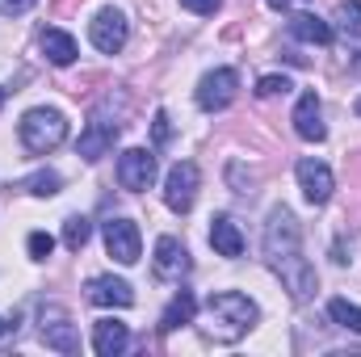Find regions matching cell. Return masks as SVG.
I'll list each match as a JSON object with an SVG mask.
<instances>
[{
  "label": "cell",
  "instance_id": "2",
  "mask_svg": "<svg viewBox=\"0 0 361 357\" xmlns=\"http://www.w3.org/2000/svg\"><path fill=\"white\" fill-rule=\"evenodd\" d=\"M257 303L248 298V294H240V290H219V294H210L206 298V324H202V332L206 337H214V341H240L252 324H257Z\"/></svg>",
  "mask_w": 361,
  "mask_h": 357
},
{
  "label": "cell",
  "instance_id": "29",
  "mask_svg": "<svg viewBox=\"0 0 361 357\" xmlns=\"http://www.w3.org/2000/svg\"><path fill=\"white\" fill-rule=\"evenodd\" d=\"M286 4H290V0H269V8H286Z\"/></svg>",
  "mask_w": 361,
  "mask_h": 357
},
{
  "label": "cell",
  "instance_id": "1",
  "mask_svg": "<svg viewBox=\"0 0 361 357\" xmlns=\"http://www.w3.org/2000/svg\"><path fill=\"white\" fill-rule=\"evenodd\" d=\"M265 261H269V269L281 277V286L290 290L294 303L315 298L319 277H315V265H311L307 253H302L298 219H294V210H286V206H273L269 219H265Z\"/></svg>",
  "mask_w": 361,
  "mask_h": 357
},
{
  "label": "cell",
  "instance_id": "26",
  "mask_svg": "<svg viewBox=\"0 0 361 357\" xmlns=\"http://www.w3.org/2000/svg\"><path fill=\"white\" fill-rule=\"evenodd\" d=\"M219 4H223V0H180V8H189V13H197V17L219 13Z\"/></svg>",
  "mask_w": 361,
  "mask_h": 357
},
{
  "label": "cell",
  "instance_id": "21",
  "mask_svg": "<svg viewBox=\"0 0 361 357\" xmlns=\"http://www.w3.org/2000/svg\"><path fill=\"white\" fill-rule=\"evenodd\" d=\"M59 173H51V169H38V173H30V177L21 181L17 189H25V193H34V198H55L59 193Z\"/></svg>",
  "mask_w": 361,
  "mask_h": 357
},
{
  "label": "cell",
  "instance_id": "3",
  "mask_svg": "<svg viewBox=\"0 0 361 357\" xmlns=\"http://www.w3.org/2000/svg\"><path fill=\"white\" fill-rule=\"evenodd\" d=\"M17 135H21L25 152L47 156V152H55V147L68 139V118H63V109H55V105H34V109L21 118Z\"/></svg>",
  "mask_w": 361,
  "mask_h": 357
},
{
  "label": "cell",
  "instance_id": "8",
  "mask_svg": "<svg viewBox=\"0 0 361 357\" xmlns=\"http://www.w3.org/2000/svg\"><path fill=\"white\" fill-rule=\"evenodd\" d=\"M118 181H122V189H130V193L152 189V185H156V156H152L147 147H126V152L118 156Z\"/></svg>",
  "mask_w": 361,
  "mask_h": 357
},
{
  "label": "cell",
  "instance_id": "25",
  "mask_svg": "<svg viewBox=\"0 0 361 357\" xmlns=\"http://www.w3.org/2000/svg\"><path fill=\"white\" fill-rule=\"evenodd\" d=\"M290 89H294L290 76H261L257 80V97H286Z\"/></svg>",
  "mask_w": 361,
  "mask_h": 357
},
{
  "label": "cell",
  "instance_id": "27",
  "mask_svg": "<svg viewBox=\"0 0 361 357\" xmlns=\"http://www.w3.org/2000/svg\"><path fill=\"white\" fill-rule=\"evenodd\" d=\"M34 8V0H0V13L4 17H21V13H30Z\"/></svg>",
  "mask_w": 361,
  "mask_h": 357
},
{
  "label": "cell",
  "instance_id": "13",
  "mask_svg": "<svg viewBox=\"0 0 361 357\" xmlns=\"http://www.w3.org/2000/svg\"><path fill=\"white\" fill-rule=\"evenodd\" d=\"M290 122H294L298 139H307V143H324V139H328V126H324V114H319V97H315V92H302V97H298Z\"/></svg>",
  "mask_w": 361,
  "mask_h": 357
},
{
  "label": "cell",
  "instance_id": "28",
  "mask_svg": "<svg viewBox=\"0 0 361 357\" xmlns=\"http://www.w3.org/2000/svg\"><path fill=\"white\" fill-rule=\"evenodd\" d=\"M156 143H169V114H156Z\"/></svg>",
  "mask_w": 361,
  "mask_h": 357
},
{
  "label": "cell",
  "instance_id": "11",
  "mask_svg": "<svg viewBox=\"0 0 361 357\" xmlns=\"http://www.w3.org/2000/svg\"><path fill=\"white\" fill-rule=\"evenodd\" d=\"M118 131H122V122H109V118H101V114H92V122L80 131V143H76V152L97 164L109 147H114V139H118Z\"/></svg>",
  "mask_w": 361,
  "mask_h": 357
},
{
  "label": "cell",
  "instance_id": "31",
  "mask_svg": "<svg viewBox=\"0 0 361 357\" xmlns=\"http://www.w3.org/2000/svg\"><path fill=\"white\" fill-rule=\"evenodd\" d=\"M0 105H4V89H0Z\"/></svg>",
  "mask_w": 361,
  "mask_h": 357
},
{
  "label": "cell",
  "instance_id": "4",
  "mask_svg": "<svg viewBox=\"0 0 361 357\" xmlns=\"http://www.w3.org/2000/svg\"><path fill=\"white\" fill-rule=\"evenodd\" d=\"M197 185H202L197 164H193V160H177V164L169 169V177H164V202H169V210L189 214L193 202H197Z\"/></svg>",
  "mask_w": 361,
  "mask_h": 357
},
{
  "label": "cell",
  "instance_id": "10",
  "mask_svg": "<svg viewBox=\"0 0 361 357\" xmlns=\"http://www.w3.org/2000/svg\"><path fill=\"white\" fill-rule=\"evenodd\" d=\"M298 189H302V198L311 202V206H324L328 198H332V189H336V181H332V169L324 164V160H298Z\"/></svg>",
  "mask_w": 361,
  "mask_h": 357
},
{
  "label": "cell",
  "instance_id": "18",
  "mask_svg": "<svg viewBox=\"0 0 361 357\" xmlns=\"http://www.w3.org/2000/svg\"><path fill=\"white\" fill-rule=\"evenodd\" d=\"M42 55L55 63V68H68V63H76V38L72 34H63V30H47L42 34Z\"/></svg>",
  "mask_w": 361,
  "mask_h": 357
},
{
  "label": "cell",
  "instance_id": "14",
  "mask_svg": "<svg viewBox=\"0 0 361 357\" xmlns=\"http://www.w3.org/2000/svg\"><path fill=\"white\" fill-rule=\"evenodd\" d=\"M89 303H97V307H130L135 290H130V282L101 273V277H89Z\"/></svg>",
  "mask_w": 361,
  "mask_h": 357
},
{
  "label": "cell",
  "instance_id": "16",
  "mask_svg": "<svg viewBox=\"0 0 361 357\" xmlns=\"http://www.w3.org/2000/svg\"><path fill=\"white\" fill-rule=\"evenodd\" d=\"M290 34L298 42H311V47H328L332 42V21L315 17V13H294L290 17Z\"/></svg>",
  "mask_w": 361,
  "mask_h": 357
},
{
  "label": "cell",
  "instance_id": "20",
  "mask_svg": "<svg viewBox=\"0 0 361 357\" xmlns=\"http://www.w3.org/2000/svg\"><path fill=\"white\" fill-rule=\"evenodd\" d=\"M332 17H336V30H341V38L357 47V42H361V0H341Z\"/></svg>",
  "mask_w": 361,
  "mask_h": 357
},
{
  "label": "cell",
  "instance_id": "24",
  "mask_svg": "<svg viewBox=\"0 0 361 357\" xmlns=\"http://www.w3.org/2000/svg\"><path fill=\"white\" fill-rule=\"evenodd\" d=\"M25 248H30V257H34V261H47V257L55 253V240H51L47 231H30V240H25Z\"/></svg>",
  "mask_w": 361,
  "mask_h": 357
},
{
  "label": "cell",
  "instance_id": "23",
  "mask_svg": "<svg viewBox=\"0 0 361 357\" xmlns=\"http://www.w3.org/2000/svg\"><path fill=\"white\" fill-rule=\"evenodd\" d=\"M92 236V223L85 219V214H72V219H63V244L72 248V253H80L85 244H89Z\"/></svg>",
  "mask_w": 361,
  "mask_h": 357
},
{
  "label": "cell",
  "instance_id": "17",
  "mask_svg": "<svg viewBox=\"0 0 361 357\" xmlns=\"http://www.w3.org/2000/svg\"><path fill=\"white\" fill-rule=\"evenodd\" d=\"M210 244H214L219 257H240V253H244V236H240L235 219L214 214V219H210Z\"/></svg>",
  "mask_w": 361,
  "mask_h": 357
},
{
  "label": "cell",
  "instance_id": "30",
  "mask_svg": "<svg viewBox=\"0 0 361 357\" xmlns=\"http://www.w3.org/2000/svg\"><path fill=\"white\" fill-rule=\"evenodd\" d=\"M353 109H357V114H361V97H357V105H353Z\"/></svg>",
  "mask_w": 361,
  "mask_h": 357
},
{
  "label": "cell",
  "instance_id": "12",
  "mask_svg": "<svg viewBox=\"0 0 361 357\" xmlns=\"http://www.w3.org/2000/svg\"><path fill=\"white\" fill-rule=\"evenodd\" d=\"M152 265H156V277H160V282H180V277L189 273V253H185V244H180L177 236H160Z\"/></svg>",
  "mask_w": 361,
  "mask_h": 357
},
{
  "label": "cell",
  "instance_id": "15",
  "mask_svg": "<svg viewBox=\"0 0 361 357\" xmlns=\"http://www.w3.org/2000/svg\"><path fill=\"white\" fill-rule=\"evenodd\" d=\"M130 345V328L122 320H97L92 324V349L97 357H118Z\"/></svg>",
  "mask_w": 361,
  "mask_h": 357
},
{
  "label": "cell",
  "instance_id": "9",
  "mask_svg": "<svg viewBox=\"0 0 361 357\" xmlns=\"http://www.w3.org/2000/svg\"><path fill=\"white\" fill-rule=\"evenodd\" d=\"M105 253H109L118 265H135L139 253H143L139 227H135L130 219H109V223H105Z\"/></svg>",
  "mask_w": 361,
  "mask_h": 357
},
{
  "label": "cell",
  "instance_id": "32",
  "mask_svg": "<svg viewBox=\"0 0 361 357\" xmlns=\"http://www.w3.org/2000/svg\"><path fill=\"white\" fill-rule=\"evenodd\" d=\"M0 332H4V320H0Z\"/></svg>",
  "mask_w": 361,
  "mask_h": 357
},
{
  "label": "cell",
  "instance_id": "6",
  "mask_svg": "<svg viewBox=\"0 0 361 357\" xmlns=\"http://www.w3.org/2000/svg\"><path fill=\"white\" fill-rule=\"evenodd\" d=\"M38 337H42V345H47V349H55V353H68V357L80 353L76 324H72V315H68V311H59V307H47V311H42Z\"/></svg>",
  "mask_w": 361,
  "mask_h": 357
},
{
  "label": "cell",
  "instance_id": "22",
  "mask_svg": "<svg viewBox=\"0 0 361 357\" xmlns=\"http://www.w3.org/2000/svg\"><path fill=\"white\" fill-rule=\"evenodd\" d=\"M328 315H332V324H341V328H349V332H357L361 337V307L357 303H349V298H332V303H328Z\"/></svg>",
  "mask_w": 361,
  "mask_h": 357
},
{
  "label": "cell",
  "instance_id": "19",
  "mask_svg": "<svg viewBox=\"0 0 361 357\" xmlns=\"http://www.w3.org/2000/svg\"><path fill=\"white\" fill-rule=\"evenodd\" d=\"M193 315H197V298L189 290H180L177 298L164 307V315H160V332H177L180 324H193Z\"/></svg>",
  "mask_w": 361,
  "mask_h": 357
},
{
  "label": "cell",
  "instance_id": "7",
  "mask_svg": "<svg viewBox=\"0 0 361 357\" xmlns=\"http://www.w3.org/2000/svg\"><path fill=\"white\" fill-rule=\"evenodd\" d=\"M235 89H240V76L231 68H214V72H206L197 80V105L206 114H219V109H227L235 101Z\"/></svg>",
  "mask_w": 361,
  "mask_h": 357
},
{
  "label": "cell",
  "instance_id": "5",
  "mask_svg": "<svg viewBox=\"0 0 361 357\" xmlns=\"http://www.w3.org/2000/svg\"><path fill=\"white\" fill-rule=\"evenodd\" d=\"M89 38H92V47H97L101 55H118V51L126 47V38H130L126 13H122V8H101V13L89 21Z\"/></svg>",
  "mask_w": 361,
  "mask_h": 357
}]
</instances>
